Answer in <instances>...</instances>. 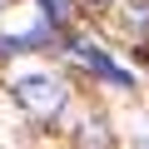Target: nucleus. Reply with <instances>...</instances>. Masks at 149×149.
I'll return each instance as SVG.
<instances>
[{
	"label": "nucleus",
	"instance_id": "obj_3",
	"mask_svg": "<svg viewBox=\"0 0 149 149\" xmlns=\"http://www.w3.org/2000/svg\"><path fill=\"white\" fill-rule=\"evenodd\" d=\"M40 5H45L50 25H70V20H74V5H70V0H40Z\"/></svg>",
	"mask_w": 149,
	"mask_h": 149
},
{
	"label": "nucleus",
	"instance_id": "obj_1",
	"mask_svg": "<svg viewBox=\"0 0 149 149\" xmlns=\"http://www.w3.org/2000/svg\"><path fill=\"white\" fill-rule=\"evenodd\" d=\"M10 95H15V104H20L25 114H35V119H55V114L70 104V90L55 80V74H25V80L10 85Z\"/></svg>",
	"mask_w": 149,
	"mask_h": 149
},
{
	"label": "nucleus",
	"instance_id": "obj_2",
	"mask_svg": "<svg viewBox=\"0 0 149 149\" xmlns=\"http://www.w3.org/2000/svg\"><path fill=\"white\" fill-rule=\"evenodd\" d=\"M70 55L80 60L85 70H95V74H104L109 85H129V74H124V70H114V65H109V55H104L100 45H90V40H70Z\"/></svg>",
	"mask_w": 149,
	"mask_h": 149
},
{
	"label": "nucleus",
	"instance_id": "obj_4",
	"mask_svg": "<svg viewBox=\"0 0 149 149\" xmlns=\"http://www.w3.org/2000/svg\"><path fill=\"white\" fill-rule=\"evenodd\" d=\"M124 25H129L134 35H144V30H149V5H144V0H139V5H129V10H124Z\"/></svg>",
	"mask_w": 149,
	"mask_h": 149
},
{
	"label": "nucleus",
	"instance_id": "obj_5",
	"mask_svg": "<svg viewBox=\"0 0 149 149\" xmlns=\"http://www.w3.org/2000/svg\"><path fill=\"white\" fill-rule=\"evenodd\" d=\"M85 5H114V0H85Z\"/></svg>",
	"mask_w": 149,
	"mask_h": 149
}]
</instances>
